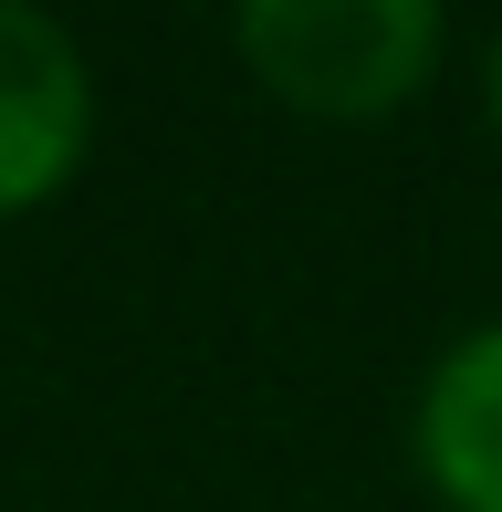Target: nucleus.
<instances>
[{"instance_id":"obj_1","label":"nucleus","mask_w":502,"mask_h":512,"mask_svg":"<svg viewBox=\"0 0 502 512\" xmlns=\"http://www.w3.org/2000/svg\"><path fill=\"white\" fill-rule=\"evenodd\" d=\"M231 53L272 105L367 126L440 84L450 63V11L440 0H241Z\"/></svg>"},{"instance_id":"obj_2","label":"nucleus","mask_w":502,"mask_h":512,"mask_svg":"<svg viewBox=\"0 0 502 512\" xmlns=\"http://www.w3.org/2000/svg\"><path fill=\"white\" fill-rule=\"evenodd\" d=\"M95 157V53L63 11L0 0V220L63 199Z\"/></svg>"},{"instance_id":"obj_3","label":"nucleus","mask_w":502,"mask_h":512,"mask_svg":"<svg viewBox=\"0 0 502 512\" xmlns=\"http://www.w3.org/2000/svg\"><path fill=\"white\" fill-rule=\"evenodd\" d=\"M408 460L440 512H502V314L440 335L408 398Z\"/></svg>"},{"instance_id":"obj_4","label":"nucleus","mask_w":502,"mask_h":512,"mask_svg":"<svg viewBox=\"0 0 502 512\" xmlns=\"http://www.w3.org/2000/svg\"><path fill=\"white\" fill-rule=\"evenodd\" d=\"M482 126L502 136V21L482 32Z\"/></svg>"}]
</instances>
